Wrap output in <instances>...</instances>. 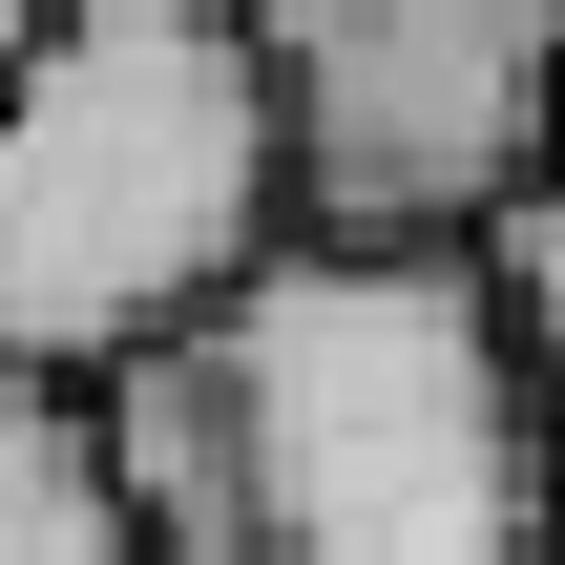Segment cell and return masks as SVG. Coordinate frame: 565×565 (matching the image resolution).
I'll list each match as a JSON object with an SVG mask.
<instances>
[{"label":"cell","mask_w":565,"mask_h":565,"mask_svg":"<svg viewBox=\"0 0 565 565\" xmlns=\"http://www.w3.org/2000/svg\"><path fill=\"white\" fill-rule=\"evenodd\" d=\"M147 565H524L565 524V398L461 252H273L105 398Z\"/></svg>","instance_id":"6da1fadb"},{"label":"cell","mask_w":565,"mask_h":565,"mask_svg":"<svg viewBox=\"0 0 565 565\" xmlns=\"http://www.w3.org/2000/svg\"><path fill=\"white\" fill-rule=\"evenodd\" d=\"M273 252H294V168H273L252 21L231 0H63L42 63L0 84V377L105 398Z\"/></svg>","instance_id":"7a4b0ae2"},{"label":"cell","mask_w":565,"mask_h":565,"mask_svg":"<svg viewBox=\"0 0 565 565\" xmlns=\"http://www.w3.org/2000/svg\"><path fill=\"white\" fill-rule=\"evenodd\" d=\"M315 252H461L565 147V0H231Z\"/></svg>","instance_id":"3957f363"},{"label":"cell","mask_w":565,"mask_h":565,"mask_svg":"<svg viewBox=\"0 0 565 565\" xmlns=\"http://www.w3.org/2000/svg\"><path fill=\"white\" fill-rule=\"evenodd\" d=\"M0 565H147L126 482H105V419L63 377H0Z\"/></svg>","instance_id":"277c9868"},{"label":"cell","mask_w":565,"mask_h":565,"mask_svg":"<svg viewBox=\"0 0 565 565\" xmlns=\"http://www.w3.org/2000/svg\"><path fill=\"white\" fill-rule=\"evenodd\" d=\"M461 273H482V315H503L524 356H565V168H524V189L461 231Z\"/></svg>","instance_id":"5b68a950"},{"label":"cell","mask_w":565,"mask_h":565,"mask_svg":"<svg viewBox=\"0 0 565 565\" xmlns=\"http://www.w3.org/2000/svg\"><path fill=\"white\" fill-rule=\"evenodd\" d=\"M42 21H63V0H0V84H21V63H42Z\"/></svg>","instance_id":"8992f818"},{"label":"cell","mask_w":565,"mask_h":565,"mask_svg":"<svg viewBox=\"0 0 565 565\" xmlns=\"http://www.w3.org/2000/svg\"><path fill=\"white\" fill-rule=\"evenodd\" d=\"M524 565H565V524H545V545H524Z\"/></svg>","instance_id":"52a82bcc"},{"label":"cell","mask_w":565,"mask_h":565,"mask_svg":"<svg viewBox=\"0 0 565 565\" xmlns=\"http://www.w3.org/2000/svg\"><path fill=\"white\" fill-rule=\"evenodd\" d=\"M545 168H565V147H545Z\"/></svg>","instance_id":"ba28073f"}]
</instances>
